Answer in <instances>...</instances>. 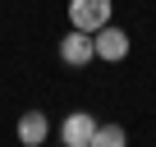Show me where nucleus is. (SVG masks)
Masks as SVG:
<instances>
[{"instance_id": "f257e3e1", "label": "nucleus", "mask_w": 156, "mask_h": 147, "mask_svg": "<svg viewBox=\"0 0 156 147\" xmlns=\"http://www.w3.org/2000/svg\"><path fill=\"white\" fill-rule=\"evenodd\" d=\"M110 14H115L110 0H69V23L78 32H101L110 23Z\"/></svg>"}, {"instance_id": "f03ea898", "label": "nucleus", "mask_w": 156, "mask_h": 147, "mask_svg": "<svg viewBox=\"0 0 156 147\" xmlns=\"http://www.w3.org/2000/svg\"><path fill=\"white\" fill-rule=\"evenodd\" d=\"M92 60H97L92 32H78V28H69V32L60 37V64H69V69H83V64H92Z\"/></svg>"}, {"instance_id": "7ed1b4c3", "label": "nucleus", "mask_w": 156, "mask_h": 147, "mask_svg": "<svg viewBox=\"0 0 156 147\" xmlns=\"http://www.w3.org/2000/svg\"><path fill=\"white\" fill-rule=\"evenodd\" d=\"M92 46H97V60L115 64V60H124V55H129V32H124V28H115V23H106L101 32H92Z\"/></svg>"}, {"instance_id": "20e7f679", "label": "nucleus", "mask_w": 156, "mask_h": 147, "mask_svg": "<svg viewBox=\"0 0 156 147\" xmlns=\"http://www.w3.org/2000/svg\"><path fill=\"white\" fill-rule=\"evenodd\" d=\"M92 133H97V120H92L87 110H73V115L60 120V142H64V147H87Z\"/></svg>"}, {"instance_id": "39448f33", "label": "nucleus", "mask_w": 156, "mask_h": 147, "mask_svg": "<svg viewBox=\"0 0 156 147\" xmlns=\"http://www.w3.org/2000/svg\"><path fill=\"white\" fill-rule=\"evenodd\" d=\"M46 138H51V120H46L41 110H23V120H19V142H23V147H46Z\"/></svg>"}, {"instance_id": "423d86ee", "label": "nucleus", "mask_w": 156, "mask_h": 147, "mask_svg": "<svg viewBox=\"0 0 156 147\" xmlns=\"http://www.w3.org/2000/svg\"><path fill=\"white\" fill-rule=\"evenodd\" d=\"M87 147H129V133L119 124H97V133H92Z\"/></svg>"}]
</instances>
